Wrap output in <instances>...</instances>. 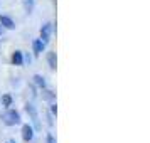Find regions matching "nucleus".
<instances>
[{
  "label": "nucleus",
  "mask_w": 150,
  "mask_h": 143,
  "mask_svg": "<svg viewBox=\"0 0 150 143\" xmlns=\"http://www.w3.org/2000/svg\"><path fill=\"white\" fill-rule=\"evenodd\" d=\"M0 118H2V121H4L5 126H17V125L22 123L21 113H19L17 109H14V108H7L2 115H0Z\"/></svg>",
  "instance_id": "1"
},
{
  "label": "nucleus",
  "mask_w": 150,
  "mask_h": 143,
  "mask_svg": "<svg viewBox=\"0 0 150 143\" xmlns=\"http://www.w3.org/2000/svg\"><path fill=\"white\" fill-rule=\"evenodd\" d=\"M24 109H25V113L29 115V120H30L32 128H34L35 131H41L42 123H41V120H39V111H37V108H35V104L32 101H27L25 106H24Z\"/></svg>",
  "instance_id": "2"
},
{
  "label": "nucleus",
  "mask_w": 150,
  "mask_h": 143,
  "mask_svg": "<svg viewBox=\"0 0 150 143\" xmlns=\"http://www.w3.org/2000/svg\"><path fill=\"white\" fill-rule=\"evenodd\" d=\"M52 32H54V24H52V22H46V24H42V27H41V37H39V39L47 46L49 42H51Z\"/></svg>",
  "instance_id": "3"
},
{
  "label": "nucleus",
  "mask_w": 150,
  "mask_h": 143,
  "mask_svg": "<svg viewBox=\"0 0 150 143\" xmlns=\"http://www.w3.org/2000/svg\"><path fill=\"white\" fill-rule=\"evenodd\" d=\"M34 136H35V130L32 128V125L24 123V125H22V140L25 143H30L34 140Z\"/></svg>",
  "instance_id": "4"
},
{
  "label": "nucleus",
  "mask_w": 150,
  "mask_h": 143,
  "mask_svg": "<svg viewBox=\"0 0 150 143\" xmlns=\"http://www.w3.org/2000/svg\"><path fill=\"white\" fill-rule=\"evenodd\" d=\"M46 61H47L49 69L56 71V68H57V54H56V51H49L47 56H46Z\"/></svg>",
  "instance_id": "5"
},
{
  "label": "nucleus",
  "mask_w": 150,
  "mask_h": 143,
  "mask_svg": "<svg viewBox=\"0 0 150 143\" xmlns=\"http://www.w3.org/2000/svg\"><path fill=\"white\" fill-rule=\"evenodd\" d=\"M0 24L5 27V30H14L15 29V22L12 17H8V15H2L0 14Z\"/></svg>",
  "instance_id": "6"
},
{
  "label": "nucleus",
  "mask_w": 150,
  "mask_h": 143,
  "mask_svg": "<svg viewBox=\"0 0 150 143\" xmlns=\"http://www.w3.org/2000/svg\"><path fill=\"white\" fill-rule=\"evenodd\" d=\"M14 104V98H12V94L10 93H4V94L0 96V108H10Z\"/></svg>",
  "instance_id": "7"
},
{
  "label": "nucleus",
  "mask_w": 150,
  "mask_h": 143,
  "mask_svg": "<svg viewBox=\"0 0 150 143\" xmlns=\"http://www.w3.org/2000/svg\"><path fill=\"white\" fill-rule=\"evenodd\" d=\"M44 49H46V44L41 39H34L32 41V52H34V56H41L44 52Z\"/></svg>",
  "instance_id": "8"
},
{
  "label": "nucleus",
  "mask_w": 150,
  "mask_h": 143,
  "mask_svg": "<svg viewBox=\"0 0 150 143\" xmlns=\"http://www.w3.org/2000/svg\"><path fill=\"white\" fill-rule=\"evenodd\" d=\"M10 61H12L14 66H24V52H22V51H14Z\"/></svg>",
  "instance_id": "9"
},
{
  "label": "nucleus",
  "mask_w": 150,
  "mask_h": 143,
  "mask_svg": "<svg viewBox=\"0 0 150 143\" xmlns=\"http://www.w3.org/2000/svg\"><path fill=\"white\" fill-rule=\"evenodd\" d=\"M32 84L37 86L39 89L47 88V81H46V77H44L42 74H34V77H32Z\"/></svg>",
  "instance_id": "10"
},
{
  "label": "nucleus",
  "mask_w": 150,
  "mask_h": 143,
  "mask_svg": "<svg viewBox=\"0 0 150 143\" xmlns=\"http://www.w3.org/2000/svg\"><path fill=\"white\" fill-rule=\"evenodd\" d=\"M42 91V99L44 101H47V103H52V101H56V94L51 91V89H47V88H44V89H41Z\"/></svg>",
  "instance_id": "11"
},
{
  "label": "nucleus",
  "mask_w": 150,
  "mask_h": 143,
  "mask_svg": "<svg viewBox=\"0 0 150 143\" xmlns=\"http://www.w3.org/2000/svg\"><path fill=\"white\" fill-rule=\"evenodd\" d=\"M34 7H35V0H24V8H25V14H32Z\"/></svg>",
  "instance_id": "12"
},
{
  "label": "nucleus",
  "mask_w": 150,
  "mask_h": 143,
  "mask_svg": "<svg viewBox=\"0 0 150 143\" xmlns=\"http://www.w3.org/2000/svg\"><path fill=\"white\" fill-rule=\"evenodd\" d=\"M49 113L54 116H57V104H56V101H52V103H49Z\"/></svg>",
  "instance_id": "13"
},
{
  "label": "nucleus",
  "mask_w": 150,
  "mask_h": 143,
  "mask_svg": "<svg viewBox=\"0 0 150 143\" xmlns=\"http://www.w3.org/2000/svg\"><path fill=\"white\" fill-rule=\"evenodd\" d=\"M46 143H57L52 133H47V135H46Z\"/></svg>",
  "instance_id": "14"
},
{
  "label": "nucleus",
  "mask_w": 150,
  "mask_h": 143,
  "mask_svg": "<svg viewBox=\"0 0 150 143\" xmlns=\"http://www.w3.org/2000/svg\"><path fill=\"white\" fill-rule=\"evenodd\" d=\"M25 62H27V64L32 62V56L29 54V52H24V64H25Z\"/></svg>",
  "instance_id": "15"
},
{
  "label": "nucleus",
  "mask_w": 150,
  "mask_h": 143,
  "mask_svg": "<svg viewBox=\"0 0 150 143\" xmlns=\"http://www.w3.org/2000/svg\"><path fill=\"white\" fill-rule=\"evenodd\" d=\"M5 34V27H4V25H2V24H0V37H2V35Z\"/></svg>",
  "instance_id": "16"
},
{
  "label": "nucleus",
  "mask_w": 150,
  "mask_h": 143,
  "mask_svg": "<svg viewBox=\"0 0 150 143\" xmlns=\"http://www.w3.org/2000/svg\"><path fill=\"white\" fill-rule=\"evenodd\" d=\"M5 143H17V142H15V138H8V140H7Z\"/></svg>",
  "instance_id": "17"
}]
</instances>
